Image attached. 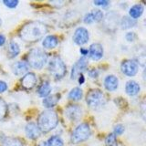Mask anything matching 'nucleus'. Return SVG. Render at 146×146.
Wrapping results in <instances>:
<instances>
[{
    "label": "nucleus",
    "mask_w": 146,
    "mask_h": 146,
    "mask_svg": "<svg viewBox=\"0 0 146 146\" xmlns=\"http://www.w3.org/2000/svg\"><path fill=\"white\" fill-rule=\"evenodd\" d=\"M5 43H6V36L2 34H0V47H2Z\"/></svg>",
    "instance_id": "obj_35"
},
{
    "label": "nucleus",
    "mask_w": 146,
    "mask_h": 146,
    "mask_svg": "<svg viewBox=\"0 0 146 146\" xmlns=\"http://www.w3.org/2000/svg\"><path fill=\"white\" fill-rule=\"evenodd\" d=\"M29 64L25 61H17L13 65V73L16 76H22L25 75L29 71Z\"/></svg>",
    "instance_id": "obj_16"
},
{
    "label": "nucleus",
    "mask_w": 146,
    "mask_h": 146,
    "mask_svg": "<svg viewBox=\"0 0 146 146\" xmlns=\"http://www.w3.org/2000/svg\"><path fill=\"white\" fill-rule=\"evenodd\" d=\"M26 135L27 138H29L31 140H36L38 139L41 134V131L39 130V128L38 124H36L35 122H29L27 123L26 126Z\"/></svg>",
    "instance_id": "obj_14"
},
{
    "label": "nucleus",
    "mask_w": 146,
    "mask_h": 146,
    "mask_svg": "<svg viewBox=\"0 0 146 146\" xmlns=\"http://www.w3.org/2000/svg\"><path fill=\"white\" fill-rule=\"evenodd\" d=\"M51 85L48 81H44L42 84L39 86V88L38 89V93L39 95V97L46 98L48 96L50 95L51 92Z\"/></svg>",
    "instance_id": "obj_21"
},
{
    "label": "nucleus",
    "mask_w": 146,
    "mask_h": 146,
    "mask_svg": "<svg viewBox=\"0 0 146 146\" xmlns=\"http://www.w3.org/2000/svg\"><path fill=\"white\" fill-rule=\"evenodd\" d=\"M65 114L68 119H70L72 121H77L80 120V118L82 117V114H83V111H82V109L79 105L76 104H70L67 106V108L65 109Z\"/></svg>",
    "instance_id": "obj_9"
},
{
    "label": "nucleus",
    "mask_w": 146,
    "mask_h": 146,
    "mask_svg": "<svg viewBox=\"0 0 146 146\" xmlns=\"http://www.w3.org/2000/svg\"><path fill=\"white\" fill-rule=\"evenodd\" d=\"M144 11V7L141 4H136L133 5L129 10V17L133 18V19H137L140 17H141Z\"/></svg>",
    "instance_id": "obj_19"
},
{
    "label": "nucleus",
    "mask_w": 146,
    "mask_h": 146,
    "mask_svg": "<svg viewBox=\"0 0 146 146\" xmlns=\"http://www.w3.org/2000/svg\"><path fill=\"white\" fill-rule=\"evenodd\" d=\"M86 102L91 110H99L104 106V104L106 103V100L102 90L93 89L90 90L87 94Z\"/></svg>",
    "instance_id": "obj_5"
},
{
    "label": "nucleus",
    "mask_w": 146,
    "mask_h": 146,
    "mask_svg": "<svg viewBox=\"0 0 146 146\" xmlns=\"http://www.w3.org/2000/svg\"><path fill=\"white\" fill-rule=\"evenodd\" d=\"M80 52L81 55H83V57L87 56V55L89 54V50L88 49H86V48H81L80 50Z\"/></svg>",
    "instance_id": "obj_37"
},
{
    "label": "nucleus",
    "mask_w": 146,
    "mask_h": 146,
    "mask_svg": "<svg viewBox=\"0 0 146 146\" xmlns=\"http://www.w3.org/2000/svg\"><path fill=\"white\" fill-rule=\"evenodd\" d=\"M36 84V76L32 72H27L22 77L21 85L26 90H31Z\"/></svg>",
    "instance_id": "obj_13"
},
{
    "label": "nucleus",
    "mask_w": 146,
    "mask_h": 146,
    "mask_svg": "<svg viewBox=\"0 0 146 146\" xmlns=\"http://www.w3.org/2000/svg\"><path fill=\"white\" fill-rule=\"evenodd\" d=\"M38 146H49L48 141H41V143Z\"/></svg>",
    "instance_id": "obj_38"
},
{
    "label": "nucleus",
    "mask_w": 146,
    "mask_h": 146,
    "mask_svg": "<svg viewBox=\"0 0 146 146\" xmlns=\"http://www.w3.org/2000/svg\"><path fill=\"white\" fill-rule=\"evenodd\" d=\"M114 132L113 133L115 135H121L123 132H124V126L122 124H117L114 127Z\"/></svg>",
    "instance_id": "obj_30"
},
{
    "label": "nucleus",
    "mask_w": 146,
    "mask_h": 146,
    "mask_svg": "<svg viewBox=\"0 0 146 146\" xmlns=\"http://www.w3.org/2000/svg\"><path fill=\"white\" fill-rule=\"evenodd\" d=\"M48 54L39 48H32L27 54V64L36 70L42 68L48 62Z\"/></svg>",
    "instance_id": "obj_3"
},
{
    "label": "nucleus",
    "mask_w": 146,
    "mask_h": 146,
    "mask_svg": "<svg viewBox=\"0 0 146 146\" xmlns=\"http://www.w3.org/2000/svg\"><path fill=\"white\" fill-rule=\"evenodd\" d=\"M58 124V117L52 110H47L40 113L38 119V126L40 131L48 132L54 130Z\"/></svg>",
    "instance_id": "obj_2"
},
{
    "label": "nucleus",
    "mask_w": 146,
    "mask_h": 146,
    "mask_svg": "<svg viewBox=\"0 0 146 146\" xmlns=\"http://www.w3.org/2000/svg\"><path fill=\"white\" fill-rule=\"evenodd\" d=\"M1 25H2V20H1V18H0V27H1Z\"/></svg>",
    "instance_id": "obj_39"
},
{
    "label": "nucleus",
    "mask_w": 146,
    "mask_h": 146,
    "mask_svg": "<svg viewBox=\"0 0 146 146\" xmlns=\"http://www.w3.org/2000/svg\"><path fill=\"white\" fill-rule=\"evenodd\" d=\"M119 86V80L114 75H108L104 80V88L109 91H114Z\"/></svg>",
    "instance_id": "obj_15"
},
{
    "label": "nucleus",
    "mask_w": 146,
    "mask_h": 146,
    "mask_svg": "<svg viewBox=\"0 0 146 146\" xmlns=\"http://www.w3.org/2000/svg\"><path fill=\"white\" fill-rule=\"evenodd\" d=\"M89 76L90 78H92V79H95V78H97L99 76V71L96 70V68H91V70H89Z\"/></svg>",
    "instance_id": "obj_33"
},
{
    "label": "nucleus",
    "mask_w": 146,
    "mask_h": 146,
    "mask_svg": "<svg viewBox=\"0 0 146 146\" xmlns=\"http://www.w3.org/2000/svg\"><path fill=\"white\" fill-rule=\"evenodd\" d=\"M3 4L8 8H16L19 2L17 0H4Z\"/></svg>",
    "instance_id": "obj_29"
},
{
    "label": "nucleus",
    "mask_w": 146,
    "mask_h": 146,
    "mask_svg": "<svg viewBox=\"0 0 146 146\" xmlns=\"http://www.w3.org/2000/svg\"><path fill=\"white\" fill-rule=\"evenodd\" d=\"M49 146H64L63 140L58 135L51 136L48 141Z\"/></svg>",
    "instance_id": "obj_26"
},
{
    "label": "nucleus",
    "mask_w": 146,
    "mask_h": 146,
    "mask_svg": "<svg viewBox=\"0 0 146 146\" xmlns=\"http://www.w3.org/2000/svg\"><path fill=\"white\" fill-rule=\"evenodd\" d=\"M48 70L56 80H61L67 73V67L59 57H53L48 61Z\"/></svg>",
    "instance_id": "obj_4"
},
{
    "label": "nucleus",
    "mask_w": 146,
    "mask_h": 146,
    "mask_svg": "<svg viewBox=\"0 0 146 146\" xmlns=\"http://www.w3.org/2000/svg\"><path fill=\"white\" fill-rule=\"evenodd\" d=\"M7 113V105L5 102L4 100L0 99V121H2L6 117Z\"/></svg>",
    "instance_id": "obj_28"
},
{
    "label": "nucleus",
    "mask_w": 146,
    "mask_h": 146,
    "mask_svg": "<svg viewBox=\"0 0 146 146\" xmlns=\"http://www.w3.org/2000/svg\"><path fill=\"white\" fill-rule=\"evenodd\" d=\"M2 146H23V143L17 138H6L2 143Z\"/></svg>",
    "instance_id": "obj_25"
},
{
    "label": "nucleus",
    "mask_w": 146,
    "mask_h": 146,
    "mask_svg": "<svg viewBox=\"0 0 146 146\" xmlns=\"http://www.w3.org/2000/svg\"><path fill=\"white\" fill-rule=\"evenodd\" d=\"M8 89V86L5 81L0 80V93H3L5 91H7Z\"/></svg>",
    "instance_id": "obj_34"
},
{
    "label": "nucleus",
    "mask_w": 146,
    "mask_h": 146,
    "mask_svg": "<svg viewBox=\"0 0 146 146\" xmlns=\"http://www.w3.org/2000/svg\"><path fill=\"white\" fill-rule=\"evenodd\" d=\"M141 87L140 84L135 80H129L127 81L125 85V91L129 96H136L140 92Z\"/></svg>",
    "instance_id": "obj_17"
},
{
    "label": "nucleus",
    "mask_w": 146,
    "mask_h": 146,
    "mask_svg": "<svg viewBox=\"0 0 146 146\" xmlns=\"http://www.w3.org/2000/svg\"><path fill=\"white\" fill-rule=\"evenodd\" d=\"M121 70L124 75L128 77H133L138 73L139 66L134 59H125L121 62Z\"/></svg>",
    "instance_id": "obj_7"
},
{
    "label": "nucleus",
    "mask_w": 146,
    "mask_h": 146,
    "mask_svg": "<svg viewBox=\"0 0 146 146\" xmlns=\"http://www.w3.org/2000/svg\"><path fill=\"white\" fill-rule=\"evenodd\" d=\"M105 145L106 146H117L116 135L113 133H110L105 139Z\"/></svg>",
    "instance_id": "obj_27"
},
{
    "label": "nucleus",
    "mask_w": 146,
    "mask_h": 146,
    "mask_svg": "<svg viewBox=\"0 0 146 146\" xmlns=\"http://www.w3.org/2000/svg\"><path fill=\"white\" fill-rule=\"evenodd\" d=\"M20 53V48L15 41H10L8 45V57L10 58H16Z\"/></svg>",
    "instance_id": "obj_23"
},
{
    "label": "nucleus",
    "mask_w": 146,
    "mask_h": 146,
    "mask_svg": "<svg viewBox=\"0 0 146 146\" xmlns=\"http://www.w3.org/2000/svg\"><path fill=\"white\" fill-rule=\"evenodd\" d=\"M104 14L100 9H93L90 12L87 13L83 20L86 24H92L94 22H100L103 19Z\"/></svg>",
    "instance_id": "obj_11"
},
{
    "label": "nucleus",
    "mask_w": 146,
    "mask_h": 146,
    "mask_svg": "<svg viewBox=\"0 0 146 146\" xmlns=\"http://www.w3.org/2000/svg\"><path fill=\"white\" fill-rule=\"evenodd\" d=\"M42 45L45 48L47 49H53L58 45V39L57 38L56 36L49 35L45 36V38L43 39Z\"/></svg>",
    "instance_id": "obj_18"
},
{
    "label": "nucleus",
    "mask_w": 146,
    "mask_h": 146,
    "mask_svg": "<svg viewBox=\"0 0 146 146\" xmlns=\"http://www.w3.org/2000/svg\"><path fill=\"white\" fill-rule=\"evenodd\" d=\"M91 135V130L89 124L81 123L78 125L71 134V143L74 144L80 143L88 140Z\"/></svg>",
    "instance_id": "obj_6"
},
{
    "label": "nucleus",
    "mask_w": 146,
    "mask_h": 146,
    "mask_svg": "<svg viewBox=\"0 0 146 146\" xmlns=\"http://www.w3.org/2000/svg\"><path fill=\"white\" fill-rule=\"evenodd\" d=\"M82 96H83V91H82V90L79 88V87H75V88H73L70 91V93H68V99L77 102V100H80L82 99Z\"/></svg>",
    "instance_id": "obj_24"
},
{
    "label": "nucleus",
    "mask_w": 146,
    "mask_h": 146,
    "mask_svg": "<svg viewBox=\"0 0 146 146\" xmlns=\"http://www.w3.org/2000/svg\"><path fill=\"white\" fill-rule=\"evenodd\" d=\"M89 50L90 58L92 60H100L103 57V47L100 43H93L90 45Z\"/></svg>",
    "instance_id": "obj_12"
},
{
    "label": "nucleus",
    "mask_w": 146,
    "mask_h": 146,
    "mask_svg": "<svg viewBox=\"0 0 146 146\" xmlns=\"http://www.w3.org/2000/svg\"><path fill=\"white\" fill-rule=\"evenodd\" d=\"M87 66H88V61L85 57L80 58L74 65H73L71 68V73H70V79L71 80H76L78 79L80 74H82V72L86 70Z\"/></svg>",
    "instance_id": "obj_10"
},
{
    "label": "nucleus",
    "mask_w": 146,
    "mask_h": 146,
    "mask_svg": "<svg viewBox=\"0 0 146 146\" xmlns=\"http://www.w3.org/2000/svg\"><path fill=\"white\" fill-rule=\"evenodd\" d=\"M120 25L122 29H130L136 26V20L128 16L122 17L120 21Z\"/></svg>",
    "instance_id": "obj_22"
},
{
    "label": "nucleus",
    "mask_w": 146,
    "mask_h": 146,
    "mask_svg": "<svg viewBox=\"0 0 146 146\" xmlns=\"http://www.w3.org/2000/svg\"><path fill=\"white\" fill-rule=\"evenodd\" d=\"M59 99H60L59 94L49 95L43 100V106L48 109H51L55 106V105H57Z\"/></svg>",
    "instance_id": "obj_20"
},
{
    "label": "nucleus",
    "mask_w": 146,
    "mask_h": 146,
    "mask_svg": "<svg viewBox=\"0 0 146 146\" xmlns=\"http://www.w3.org/2000/svg\"><path fill=\"white\" fill-rule=\"evenodd\" d=\"M90 39V33L88 29H86L85 27H78L75 30L74 34H73V41L75 42V44L82 46L85 45Z\"/></svg>",
    "instance_id": "obj_8"
},
{
    "label": "nucleus",
    "mask_w": 146,
    "mask_h": 146,
    "mask_svg": "<svg viewBox=\"0 0 146 146\" xmlns=\"http://www.w3.org/2000/svg\"><path fill=\"white\" fill-rule=\"evenodd\" d=\"M48 27L43 22L32 21L25 24L20 29V38L27 43H36L48 33Z\"/></svg>",
    "instance_id": "obj_1"
},
{
    "label": "nucleus",
    "mask_w": 146,
    "mask_h": 146,
    "mask_svg": "<svg viewBox=\"0 0 146 146\" xmlns=\"http://www.w3.org/2000/svg\"><path fill=\"white\" fill-rule=\"evenodd\" d=\"M93 3H94L95 6L102 7H106L107 6L110 5V2L107 1V0H99V1H94Z\"/></svg>",
    "instance_id": "obj_32"
},
{
    "label": "nucleus",
    "mask_w": 146,
    "mask_h": 146,
    "mask_svg": "<svg viewBox=\"0 0 146 146\" xmlns=\"http://www.w3.org/2000/svg\"><path fill=\"white\" fill-rule=\"evenodd\" d=\"M137 38V35L134 33V32H128V33L126 34V39L129 41V42H133L134 40H136Z\"/></svg>",
    "instance_id": "obj_31"
},
{
    "label": "nucleus",
    "mask_w": 146,
    "mask_h": 146,
    "mask_svg": "<svg viewBox=\"0 0 146 146\" xmlns=\"http://www.w3.org/2000/svg\"><path fill=\"white\" fill-rule=\"evenodd\" d=\"M78 80H79V83L81 85V84H83L84 82H85V78H84V75L83 74H80L79 77H78Z\"/></svg>",
    "instance_id": "obj_36"
}]
</instances>
